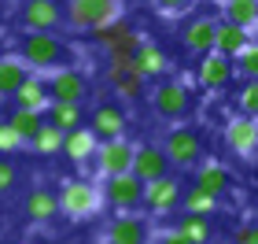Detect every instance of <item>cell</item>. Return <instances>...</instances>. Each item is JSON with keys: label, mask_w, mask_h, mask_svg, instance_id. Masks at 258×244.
<instances>
[{"label": "cell", "mask_w": 258, "mask_h": 244, "mask_svg": "<svg viewBox=\"0 0 258 244\" xmlns=\"http://www.w3.org/2000/svg\"><path fill=\"white\" fill-rule=\"evenodd\" d=\"M55 204H59V211H63L67 218L81 222V218L100 215L103 192H100V185L89 181V178H67V181L59 185V196H55Z\"/></svg>", "instance_id": "6da1fadb"}, {"label": "cell", "mask_w": 258, "mask_h": 244, "mask_svg": "<svg viewBox=\"0 0 258 244\" xmlns=\"http://www.w3.org/2000/svg\"><path fill=\"white\" fill-rule=\"evenodd\" d=\"M19 60L30 71H63L67 63V44L55 33H26L19 48Z\"/></svg>", "instance_id": "7a4b0ae2"}, {"label": "cell", "mask_w": 258, "mask_h": 244, "mask_svg": "<svg viewBox=\"0 0 258 244\" xmlns=\"http://www.w3.org/2000/svg\"><path fill=\"white\" fill-rule=\"evenodd\" d=\"M122 19V0H67V22L74 30H103Z\"/></svg>", "instance_id": "3957f363"}, {"label": "cell", "mask_w": 258, "mask_h": 244, "mask_svg": "<svg viewBox=\"0 0 258 244\" xmlns=\"http://www.w3.org/2000/svg\"><path fill=\"white\" fill-rule=\"evenodd\" d=\"M162 152H166L170 167L188 170V167H199L203 141H199V133L192 130V126H173V130L166 133V144H162Z\"/></svg>", "instance_id": "277c9868"}, {"label": "cell", "mask_w": 258, "mask_h": 244, "mask_svg": "<svg viewBox=\"0 0 258 244\" xmlns=\"http://www.w3.org/2000/svg\"><path fill=\"white\" fill-rule=\"evenodd\" d=\"M133 152L137 144L125 141V137H114V141H103L96 148V178H118V174H129V167H133Z\"/></svg>", "instance_id": "5b68a950"}, {"label": "cell", "mask_w": 258, "mask_h": 244, "mask_svg": "<svg viewBox=\"0 0 258 244\" xmlns=\"http://www.w3.org/2000/svg\"><path fill=\"white\" fill-rule=\"evenodd\" d=\"M103 244H148L151 240V229H148V218L137 215V211H125V215H114L107 226H103Z\"/></svg>", "instance_id": "8992f818"}, {"label": "cell", "mask_w": 258, "mask_h": 244, "mask_svg": "<svg viewBox=\"0 0 258 244\" xmlns=\"http://www.w3.org/2000/svg\"><path fill=\"white\" fill-rule=\"evenodd\" d=\"M151 108H155V115H162V119H184L192 108V92L181 85V81H159L155 89H151Z\"/></svg>", "instance_id": "52a82bcc"}, {"label": "cell", "mask_w": 258, "mask_h": 244, "mask_svg": "<svg viewBox=\"0 0 258 244\" xmlns=\"http://www.w3.org/2000/svg\"><path fill=\"white\" fill-rule=\"evenodd\" d=\"M103 192V204L118 207V215L133 211V207H140V200H144V185H140L133 174H118V178H107L100 185Z\"/></svg>", "instance_id": "ba28073f"}, {"label": "cell", "mask_w": 258, "mask_h": 244, "mask_svg": "<svg viewBox=\"0 0 258 244\" xmlns=\"http://www.w3.org/2000/svg\"><path fill=\"white\" fill-rule=\"evenodd\" d=\"M225 144H229V152H236L240 159H254L258 156V119L232 115L225 122Z\"/></svg>", "instance_id": "9c48e42d"}, {"label": "cell", "mask_w": 258, "mask_h": 244, "mask_svg": "<svg viewBox=\"0 0 258 244\" xmlns=\"http://www.w3.org/2000/svg\"><path fill=\"white\" fill-rule=\"evenodd\" d=\"M129 174H133L140 185H151V181H159V178L170 174V159H166V152H162L159 144H137Z\"/></svg>", "instance_id": "30bf717a"}, {"label": "cell", "mask_w": 258, "mask_h": 244, "mask_svg": "<svg viewBox=\"0 0 258 244\" xmlns=\"http://www.w3.org/2000/svg\"><path fill=\"white\" fill-rule=\"evenodd\" d=\"M181 196H184L181 181L166 174V178L144 185V200H140V204H144L151 215H170V211H177V207H181Z\"/></svg>", "instance_id": "8fae6325"}, {"label": "cell", "mask_w": 258, "mask_h": 244, "mask_svg": "<svg viewBox=\"0 0 258 244\" xmlns=\"http://www.w3.org/2000/svg\"><path fill=\"white\" fill-rule=\"evenodd\" d=\"M48 85V100L52 104H81L89 92V81L81 71H70V67H63V71H52V81H44Z\"/></svg>", "instance_id": "7c38bea8"}, {"label": "cell", "mask_w": 258, "mask_h": 244, "mask_svg": "<svg viewBox=\"0 0 258 244\" xmlns=\"http://www.w3.org/2000/svg\"><path fill=\"white\" fill-rule=\"evenodd\" d=\"M166 71H170V56L155 41H140V48L133 52V63H129V74L148 81V78H162Z\"/></svg>", "instance_id": "4fadbf2b"}, {"label": "cell", "mask_w": 258, "mask_h": 244, "mask_svg": "<svg viewBox=\"0 0 258 244\" xmlns=\"http://www.w3.org/2000/svg\"><path fill=\"white\" fill-rule=\"evenodd\" d=\"M63 22V11L55 0H26L22 4V26L30 33H52Z\"/></svg>", "instance_id": "5bb4252c"}, {"label": "cell", "mask_w": 258, "mask_h": 244, "mask_svg": "<svg viewBox=\"0 0 258 244\" xmlns=\"http://www.w3.org/2000/svg\"><path fill=\"white\" fill-rule=\"evenodd\" d=\"M11 100H15V111H37V115H44L48 111V85H44V78L41 74H30L22 85L11 92Z\"/></svg>", "instance_id": "9a60e30c"}, {"label": "cell", "mask_w": 258, "mask_h": 244, "mask_svg": "<svg viewBox=\"0 0 258 244\" xmlns=\"http://www.w3.org/2000/svg\"><path fill=\"white\" fill-rule=\"evenodd\" d=\"M89 122H92L89 130L96 133V141H100V137H103V141H114V137L125 133V111L118 108V104H100Z\"/></svg>", "instance_id": "2e32d148"}, {"label": "cell", "mask_w": 258, "mask_h": 244, "mask_svg": "<svg viewBox=\"0 0 258 244\" xmlns=\"http://www.w3.org/2000/svg\"><path fill=\"white\" fill-rule=\"evenodd\" d=\"M247 44H251V33H247V30L232 26V22H218V26H214V44H210V52L225 56V60H236Z\"/></svg>", "instance_id": "e0dca14e"}, {"label": "cell", "mask_w": 258, "mask_h": 244, "mask_svg": "<svg viewBox=\"0 0 258 244\" xmlns=\"http://www.w3.org/2000/svg\"><path fill=\"white\" fill-rule=\"evenodd\" d=\"M232 60H225V56H218V52H207V56H199V85H207V89H221V85H229L232 81Z\"/></svg>", "instance_id": "ac0fdd59"}, {"label": "cell", "mask_w": 258, "mask_h": 244, "mask_svg": "<svg viewBox=\"0 0 258 244\" xmlns=\"http://www.w3.org/2000/svg\"><path fill=\"white\" fill-rule=\"evenodd\" d=\"M229 181H232V178H229V170L221 167V163H214V159L199 163V170H196V189H199V192L221 200V196L229 192Z\"/></svg>", "instance_id": "d6986e66"}, {"label": "cell", "mask_w": 258, "mask_h": 244, "mask_svg": "<svg viewBox=\"0 0 258 244\" xmlns=\"http://www.w3.org/2000/svg\"><path fill=\"white\" fill-rule=\"evenodd\" d=\"M214 26L218 22L214 19H207V15H196L188 26L181 30V41H184V48L196 52V56H207L210 52V44H214Z\"/></svg>", "instance_id": "ffe728a7"}, {"label": "cell", "mask_w": 258, "mask_h": 244, "mask_svg": "<svg viewBox=\"0 0 258 244\" xmlns=\"http://www.w3.org/2000/svg\"><path fill=\"white\" fill-rule=\"evenodd\" d=\"M96 148H100V141H96V133H92L89 126H81V130H74V133L63 137V156L70 163H78V167L96 156Z\"/></svg>", "instance_id": "44dd1931"}, {"label": "cell", "mask_w": 258, "mask_h": 244, "mask_svg": "<svg viewBox=\"0 0 258 244\" xmlns=\"http://www.w3.org/2000/svg\"><path fill=\"white\" fill-rule=\"evenodd\" d=\"M48 126H55L63 137L81 130V122H85V115H81V104H48Z\"/></svg>", "instance_id": "7402d4cb"}, {"label": "cell", "mask_w": 258, "mask_h": 244, "mask_svg": "<svg viewBox=\"0 0 258 244\" xmlns=\"http://www.w3.org/2000/svg\"><path fill=\"white\" fill-rule=\"evenodd\" d=\"M221 8H225V22L240 30H258V0H221Z\"/></svg>", "instance_id": "603a6c76"}, {"label": "cell", "mask_w": 258, "mask_h": 244, "mask_svg": "<svg viewBox=\"0 0 258 244\" xmlns=\"http://www.w3.org/2000/svg\"><path fill=\"white\" fill-rule=\"evenodd\" d=\"M55 211H59V204H55V192L52 189H44V185L30 189V196H26V215L33 218V222H48Z\"/></svg>", "instance_id": "cb8c5ba5"}, {"label": "cell", "mask_w": 258, "mask_h": 244, "mask_svg": "<svg viewBox=\"0 0 258 244\" xmlns=\"http://www.w3.org/2000/svg\"><path fill=\"white\" fill-rule=\"evenodd\" d=\"M30 78V67L19 60V56H0V96H11V92H15L22 81Z\"/></svg>", "instance_id": "d4e9b609"}, {"label": "cell", "mask_w": 258, "mask_h": 244, "mask_svg": "<svg viewBox=\"0 0 258 244\" xmlns=\"http://www.w3.org/2000/svg\"><path fill=\"white\" fill-rule=\"evenodd\" d=\"M8 126H11V130H15V133L22 137V144H30L33 137L41 133L44 115H37V111H11V115H8Z\"/></svg>", "instance_id": "484cf974"}, {"label": "cell", "mask_w": 258, "mask_h": 244, "mask_svg": "<svg viewBox=\"0 0 258 244\" xmlns=\"http://www.w3.org/2000/svg\"><path fill=\"white\" fill-rule=\"evenodd\" d=\"M184 240H192V244H207L210 240V222L207 218H199V215H181V222L173 226Z\"/></svg>", "instance_id": "4316f807"}, {"label": "cell", "mask_w": 258, "mask_h": 244, "mask_svg": "<svg viewBox=\"0 0 258 244\" xmlns=\"http://www.w3.org/2000/svg\"><path fill=\"white\" fill-rule=\"evenodd\" d=\"M181 211H184V215H199V218H207L210 211H218V200H214V196H207V192H199L196 185H192V189L181 196Z\"/></svg>", "instance_id": "83f0119b"}, {"label": "cell", "mask_w": 258, "mask_h": 244, "mask_svg": "<svg viewBox=\"0 0 258 244\" xmlns=\"http://www.w3.org/2000/svg\"><path fill=\"white\" fill-rule=\"evenodd\" d=\"M30 148H33L37 156H55V152H63V133L55 130V126L44 122V126H41V133L30 141Z\"/></svg>", "instance_id": "f1b7e54d"}, {"label": "cell", "mask_w": 258, "mask_h": 244, "mask_svg": "<svg viewBox=\"0 0 258 244\" xmlns=\"http://www.w3.org/2000/svg\"><path fill=\"white\" fill-rule=\"evenodd\" d=\"M232 71L247 74V81H258V41H251L247 48L236 56V63H232Z\"/></svg>", "instance_id": "f546056e"}, {"label": "cell", "mask_w": 258, "mask_h": 244, "mask_svg": "<svg viewBox=\"0 0 258 244\" xmlns=\"http://www.w3.org/2000/svg\"><path fill=\"white\" fill-rule=\"evenodd\" d=\"M129 30H133V26H129V22H125V19H118V22H111V26H103V30H96V41H100V44H103V48H107V52H111V48H114V44H118V41L125 37V33H129Z\"/></svg>", "instance_id": "4dcf8cb0"}, {"label": "cell", "mask_w": 258, "mask_h": 244, "mask_svg": "<svg viewBox=\"0 0 258 244\" xmlns=\"http://www.w3.org/2000/svg\"><path fill=\"white\" fill-rule=\"evenodd\" d=\"M15 152H22V137L8 126V119H0V159H11Z\"/></svg>", "instance_id": "1f68e13d"}, {"label": "cell", "mask_w": 258, "mask_h": 244, "mask_svg": "<svg viewBox=\"0 0 258 244\" xmlns=\"http://www.w3.org/2000/svg\"><path fill=\"white\" fill-rule=\"evenodd\" d=\"M236 104L247 119H258V81H247L240 92H236Z\"/></svg>", "instance_id": "d6a6232c"}, {"label": "cell", "mask_w": 258, "mask_h": 244, "mask_svg": "<svg viewBox=\"0 0 258 244\" xmlns=\"http://www.w3.org/2000/svg\"><path fill=\"white\" fill-rule=\"evenodd\" d=\"M111 85H114V92H118L122 100H137L140 89H144V81H140L137 74H122L118 81H111Z\"/></svg>", "instance_id": "836d02e7"}, {"label": "cell", "mask_w": 258, "mask_h": 244, "mask_svg": "<svg viewBox=\"0 0 258 244\" xmlns=\"http://www.w3.org/2000/svg\"><path fill=\"white\" fill-rule=\"evenodd\" d=\"M162 15H181V11H192V4L196 0H151Z\"/></svg>", "instance_id": "e575fe53"}, {"label": "cell", "mask_w": 258, "mask_h": 244, "mask_svg": "<svg viewBox=\"0 0 258 244\" xmlns=\"http://www.w3.org/2000/svg\"><path fill=\"white\" fill-rule=\"evenodd\" d=\"M15 178H19V174H15V163H11V159H0V192H8L11 185H15Z\"/></svg>", "instance_id": "d590c367"}, {"label": "cell", "mask_w": 258, "mask_h": 244, "mask_svg": "<svg viewBox=\"0 0 258 244\" xmlns=\"http://www.w3.org/2000/svg\"><path fill=\"white\" fill-rule=\"evenodd\" d=\"M148 244H192V240H184V237L177 233V229H162V233H155Z\"/></svg>", "instance_id": "8d00e7d4"}, {"label": "cell", "mask_w": 258, "mask_h": 244, "mask_svg": "<svg viewBox=\"0 0 258 244\" xmlns=\"http://www.w3.org/2000/svg\"><path fill=\"white\" fill-rule=\"evenodd\" d=\"M236 244H258V222L254 226H243L236 233Z\"/></svg>", "instance_id": "74e56055"}, {"label": "cell", "mask_w": 258, "mask_h": 244, "mask_svg": "<svg viewBox=\"0 0 258 244\" xmlns=\"http://www.w3.org/2000/svg\"><path fill=\"white\" fill-rule=\"evenodd\" d=\"M254 211H258V204H254Z\"/></svg>", "instance_id": "f35d334b"}]
</instances>
